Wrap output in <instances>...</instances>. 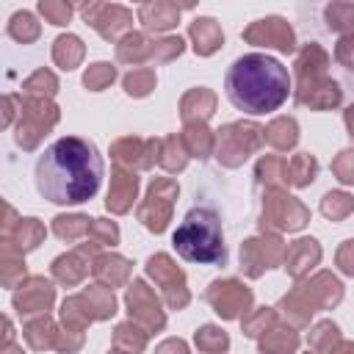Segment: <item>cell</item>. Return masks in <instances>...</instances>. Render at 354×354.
I'll return each mask as SVG.
<instances>
[{"instance_id": "cell-1", "label": "cell", "mask_w": 354, "mask_h": 354, "mask_svg": "<svg viewBox=\"0 0 354 354\" xmlns=\"http://www.w3.org/2000/svg\"><path fill=\"white\" fill-rule=\"evenodd\" d=\"M105 177V160L88 138H55L36 158V191L53 205H83L97 196Z\"/></svg>"}, {"instance_id": "cell-2", "label": "cell", "mask_w": 354, "mask_h": 354, "mask_svg": "<svg viewBox=\"0 0 354 354\" xmlns=\"http://www.w3.org/2000/svg\"><path fill=\"white\" fill-rule=\"evenodd\" d=\"M224 91L238 111L249 116H266L271 111H279L288 102L290 72L274 55L246 53L235 58L232 66L227 69Z\"/></svg>"}, {"instance_id": "cell-3", "label": "cell", "mask_w": 354, "mask_h": 354, "mask_svg": "<svg viewBox=\"0 0 354 354\" xmlns=\"http://www.w3.org/2000/svg\"><path fill=\"white\" fill-rule=\"evenodd\" d=\"M171 246L185 263L196 266H218L227 260L221 218L213 207H191L177 230L171 232Z\"/></svg>"}]
</instances>
